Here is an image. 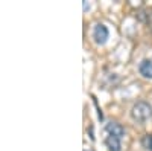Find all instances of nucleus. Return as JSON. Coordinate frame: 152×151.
Masks as SVG:
<instances>
[{
	"instance_id": "1",
	"label": "nucleus",
	"mask_w": 152,
	"mask_h": 151,
	"mask_svg": "<svg viewBox=\"0 0 152 151\" xmlns=\"http://www.w3.org/2000/svg\"><path fill=\"white\" fill-rule=\"evenodd\" d=\"M131 118L138 124H143V122L149 121L152 118L151 104L146 102V101H138V102H135L131 108Z\"/></svg>"
},
{
	"instance_id": "2",
	"label": "nucleus",
	"mask_w": 152,
	"mask_h": 151,
	"mask_svg": "<svg viewBox=\"0 0 152 151\" xmlns=\"http://www.w3.org/2000/svg\"><path fill=\"white\" fill-rule=\"evenodd\" d=\"M108 37H110V32H108V28L105 26V24L97 23L96 26L93 28V38H94L96 44L104 46L108 41Z\"/></svg>"
},
{
	"instance_id": "3",
	"label": "nucleus",
	"mask_w": 152,
	"mask_h": 151,
	"mask_svg": "<svg viewBox=\"0 0 152 151\" xmlns=\"http://www.w3.org/2000/svg\"><path fill=\"white\" fill-rule=\"evenodd\" d=\"M105 130H107L108 134L116 136V137H119V139H122V137L125 136V128L122 127L119 122H116V121H110V122L105 125Z\"/></svg>"
},
{
	"instance_id": "4",
	"label": "nucleus",
	"mask_w": 152,
	"mask_h": 151,
	"mask_svg": "<svg viewBox=\"0 0 152 151\" xmlns=\"http://www.w3.org/2000/svg\"><path fill=\"white\" fill-rule=\"evenodd\" d=\"M138 72L143 78H148V80H152V60H142V63L138 64Z\"/></svg>"
},
{
	"instance_id": "5",
	"label": "nucleus",
	"mask_w": 152,
	"mask_h": 151,
	"mask_svg": "<svg viewBox=\"0 0 152 151\" xmlns=\"http://www.w3.org/2000/svg\"><path fill=\"white\" fill-rule=\"evenodd\" d=\"M120 141L122 139H119V137L108 134L105 137V147L108 148V151H122V142Z\"/></svg>"
},
{
	"instance_id": "6",
	"label": "nucleus",
	"mask_w": 152,
	"mask_h": 151,
	"mask_svg": "<svg viewBox=\"0 0 152 151\" xmlns=\"http://www.w3.org/2000/svg\"><path fill=\"white\" fill-rule=\"evenodd\" d=\"M142 145L148 151H152V134H145L142 137Z\"/></svg>"
},
{
	"instance_id": "7",
	"label": "nucleus",
	"mask_w": 152,
	"mask_h": 151,
	"mask_svg": "<svg viewBox=\"0 0 152 151\" xmlns=\"http://www.w3.org/2000/svg\"><path fill=\"white\" fill-rule=\"evenodd\" d=\"M85 151H94V150H85Z\"/></svg>"
}]
</instances>
